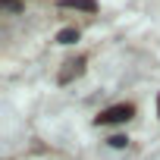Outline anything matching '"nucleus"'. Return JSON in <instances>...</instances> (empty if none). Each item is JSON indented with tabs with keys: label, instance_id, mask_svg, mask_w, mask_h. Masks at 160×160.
Here are the masks:
<instances>
[{
	"label": "nucleus",
	"instance_id": "f257e3e1",
	"mask_svg": "<svg viewBox=\"0 0 160 160\" xmlns=\"http://www.w3.org/2000/svg\"><path fill=\"white\" fill-rule=\"evenodd\" d=\"M135 116V107L132 104H116V107H107V110H101V116L94 119L98 126H110V122H126V119H132Z\"/></svg>",
	"mask_w": 160,
	"mask_h": 160
},
{
	"label": "nucleus",
	"instance_id": "f03ea898",
	"mask_svg": "<svg viewBox=\"0 0 160 160\" xmlns=\"http://www.w3.org/2000/svg\"><path fill=\"white\" fill-rule=\"evenodd\" d=\"M63 66H66V69H60V75H57V78H60V85H69L72 78H78V75L85 72V57H75V60H66Z\"/></svg>",
	"mask_w": 160,
	"mask_h": 160
},
{
	"label": "nucleus",
	"instance_id": "7ed1b4c3",
	"mask_svg": "<svg viewBox=\"0 0 160 160\" xmlns=\"http://www.w3.org/2000/svg\"><path fill=\"white\" fill-rule=\"evenodd\" d=\"M66 10H82V13H98V0H60Z\"/></svg>",
	"mask_w": 160,
	"mask_h": 160
},
{
	"label": "nucleus",
	"instance_id": "20e7f679",
	"mask_svg": "<svg viewBox=\"0 0 160 160\" xmlns=\"http://www.w3.org/2000/svg\"><path fill=\"white\" fill-rule=\"evenodd\" d=\"M57 41L60 44H75L78 41V28H60L57 32Z\"/></svg>",
	"mask_w": 160,
	"mask_h": 160
},
{
	"label": "nucleus",
	"instance_id": "39448f33",
	"mask_svg": "<svg viewBox=\"0 0 160 160\" xmlns=\"http://www.w3.org/2000/svg\"><path fill=\"white\" fill-rule=\"evenodd\" d=\"M0 7L10 10V13H19V10H22V3H16V0H0Z\"/></svg>",
	"mask_w": 160,
	"mask_h": 160
},
{
	"label": "nucleus",
	"instance_id": "423d86ee",
	"mask_svg": "<svg viewBox=\"0 0 160 160\" xmlns=\"http://www.w3.org/2000/svg\"><path fill=\"white\" fill-rule=\"evenodd\" d=\"M126 144H129L126 135H113V138H110V148H126Z\"/></svg>",
	"mask_w": 160,
	"mask_h": 160
},
{
	"label": "nucleus",
	"instance_id": "0eeeda50",
	"mask_svg": "<svg viewBox=\"0 0 160 160\" xmlns=\"http://www.w3.org/2000/svg\"><path fill=\"white\" fill-rule=\"evenodd\" d=\"M157 110H160V94H157Z\"/></svg>",
	"mask_w": 160,
	"mask_h": 160
}]
</instances>
